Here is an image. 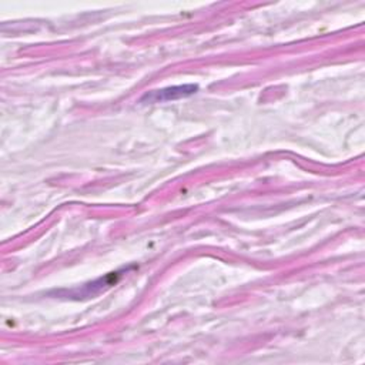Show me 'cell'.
I'll list each match as a JSON object with an SVG mask.
<instances>
[{"label": "cell", "instance_id": "1", "mask_svg": "<svg viewBox=\"0 0 365 365\" xmlns=\"http://www.w3.org/2000/svg\"><path fill=\"white\" fill-rule=\"evenodd\" d=\"M127 269H121V271H114V272H108L107 275L87 282L78 288H73V289H61L56 292V297L58 298H67V299H84V298H90V297H96L100 292L106 291L107 288L113 287L120 277L123 275V272H125Z\"/></svg>", "mask_w": 365, "mask_h": 365}, {"label": "cell", "instance_id": "2", "mask_svg": "<svg viewBox=\"0 0 365 365\" xmlns=\"http://www.w3.org/2000/svg\"><path fill=\"white\" fill-rule=\"evenodd\" d=\"M198 91L197 84H181V86H171L161 90H153L143 96L141 103H164V101H174L180 98L190 97Z\"/></svg>", "mask_w": 365, "mask_h": 365}]
</instances>
